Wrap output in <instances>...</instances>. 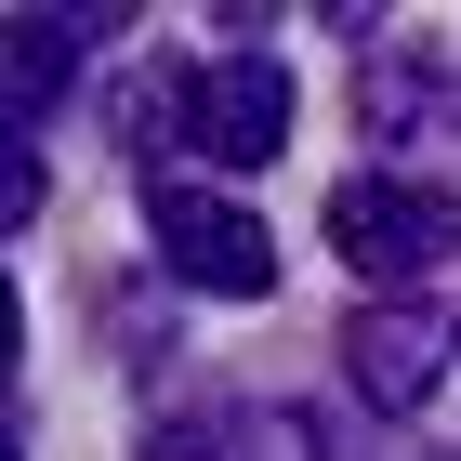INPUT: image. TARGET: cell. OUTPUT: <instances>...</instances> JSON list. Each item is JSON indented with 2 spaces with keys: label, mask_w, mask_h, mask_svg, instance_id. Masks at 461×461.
Returning <instances> with one entry per match:
<instances>
[{
  "label": "cell",
  "mask_w": 461,
  "mask_h": 461,
  "mask_svg": "<svg viewBox=\"0 0 461 461\" xmlns=\"http://www.w3.org/2000/svg\"><path fill=\"white\" fill-rule=\"evenodd\" d=\"M0 40H14V53H0V106H14V132H27V119L67 93V67H79V40H93V27H79V14H14Z\"/></svg>",
  "instance_id": "obj_6"
},
{
  "label": "cell",
  "mask_w": 461,
  "mask_h": 461,
  "mask_svg": "<svg viewBox=\"0 0 461 461\" xmlns=\"http://www.w3.org/2000/svg\"><path fill=\"white\" fill-rule=\"evenodd\" d=\"M145 238H158V264H172L185 290H212V303H264V290H277V238H264L224 185H198V172L145 185Z\"/></svg>",
  "instance_id": "obj_2"
},
{
  "label": "cell",
  "mask_w": 461,
  "mask_h": 461,
  "mask_svg": "<svg viewBox=\"0 0 461 461\" xmlns=\"http://www.w3.org/2000/svg\"><path fill=\"white\" fill-rule=\"evenodd\" d=\"M172 145H198L212 172H264L290 145V67L277 53H212L172 79Z\"/></svg>",
  "instance_id": "obj_3"
},
{
  "label": "cell",
  "mask_w": 461,
  "mask_h": 461,
  "mask_svg": "<svg viewBox=\"0 0 461 461\" xmlns=\"http://www.w3.org/2000/svg\"><path fill=\"white\" fill-rule=\"evenodd\" d=\"M448 356H461V330L435 317V303H356L343 317V383H356V409H383V422H422L435 383H448Z\"/></svg>",
  "instance_id": "obj_4"
},
{
  "label": "cell",
  "mask_w": 461,
  "mask_h": 461,
  "mask_svg": "<svg viewBox=\"0 0 461 461\" xmlns=\"http://www.w3.org/2000/svg\"><path fill=\"white\" fill-rule=\"evenodd\" d=\"M145 461H303V422L290 409H185L145 435Z\"/></svg>",
  "instance_id": "obj_5"
},
{
  "label": "cell",
  "mask_w": 461,
  "mask_h": 461,
  "mask_svg": "<svg viewBox=\"0 0 461 461\" xmlns=\"http://www.w3.org/2000/svg\"><path fill=\"white\" fill-rule=\"evenodd\" d=\"M317 238L383 303H422V277H448V250H461V185H435V172H343Z\"/></svg>",
  "instance_id": "obj_1"
}]
</instances>
